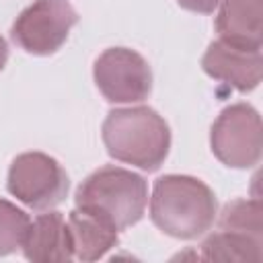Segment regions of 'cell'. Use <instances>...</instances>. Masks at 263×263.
<instances>
[{
	"mask_svg": "<svg viewBox=\"0 0 263 263\" xmlns=\"http://www.w3.org/2000/svg\"><path fill=\"white\" fill-rule=\"evenodd\" d=\"M78 14L68 0H35L14 21L12 41L33 55L55 53L68 39Z\"/></svg>",
	"mask_w": 263,
	"mask_h": 263,
	"instance_id": "cell-6",
	"label": "cell"
},
{
	"mask_svg": "<svg viewBox=\"0 0 263 263\" xmlns=\"http://www.w3.org/2000/svg\"><path fill=\"white\" fill-rule=\"evenodd\" d=\"M103 142L115 160L144 171H156L168 154L171 129L154 109L125 107L107 115Z\"/></svg>",
	"mask_w": 263,
	"mask_h": 263,
	"instance_id": "cell-2",
	"label": "cell"
},
{
	"mask_svg": "<svg viewBox=\"0 0 263 263\" xmlns=\"http://www.w3.org/2000/svg\"><path fill=\"white\" fill-rule=\"evenodd\" d=\"M66 224L72 238L74 257L80 261H97L119 242L117 230L113 226L84 210H72Z\"/></svg>",
	"mask_w": 263,
	"mask_h": 263,
	"instance_id": "cell-11",
	"label": "cell"
},
{
	"mask_svg": "<svg viewBox=\"0 0 263 263\" xmlns=\"http://www.w3.org/2000/svg\"><path fill=\"white\" fill-rule=\"evenodd\" d=\"M23 253L29 261L49 263V261H70L74 257L72 238L68 224L58 212L39 214L27 232L23 242Z\"/></svg>",
	"mask_w": 263,
	"mask_h": 263,
	"instance_id": "cell-10",
	"label": "cell"
},
{
	"mask_svg": "<svg viewBox=\"0 0 263 263\" xmlns=\"http://www.w3.org/2000/svg\"><path fill=\"white\" fill-rule=\"evenodd\" d=\"M95 82L109 103H138L152 90V72L148 62L134 49L109 47L92 68Z\"/></svg>",
	"mask_w": 263,
	"mask_h": 263,
	"instance_id": "cell-7",
	"label": "cell"
},
{
	"mask_svg": "<svg viewBox=\"0 0 263 263\" xmlns=\"http://www.w3.org/2000/svg\"><path fill=\"white\" fill-rule=\"evenodd\" d=\"M216 31L222 41L242 47L261 49L263 6L261 0H224L216 16Z\"/></svg>",
	"mask_w": 263,
	"mask_h": 263,
	"instance_id": "cell-9",
	"label": "cell"
},
{
	"mask_svg": "<svg viewBox=\"0 0 263 263\" xmlns=\"http://www.w3.org/2000/svg\"><path fill=\"white\" fill-rule=\"evenodd\" d=\"M6 60H8V45H6V41L0 37V70L6 66Z\"/></svg>",
	"mask_w": 263,
	"mask_h": 263,
	"instance_id": "cell-16",
	"label": "cell"
},
{
	"mask_svg": "<svg viewBox=\"0 0 263 263\" xmlns=\"http://www.w3.org/2000/svg\"><path fill=\"white\" fill-rule=\"evenodd\" d=\"M218 226L222 230H236L251 236H263V208L259 199H234L224 205Z\"/></svg>",
	"mask_w": 263,
	"mask_h": 263,
	"instance_id": "cell-13",
	"label": "cell"
},
{
	"mask_svg": "<svg viewBox=\"0 0 263 263\" xmlns=\"http://www.w3.org/2000/svg\"><path fill=\"white\" fill-rule=\"evenodd\" d=\"M263 240L236 230H218L201 242V259L208 261H240L259 263L263 257Z\"/></svg>",
	"mask_w": 263,
	"mask_h": 263,
	"instance_id": "cell-12",
	"label": "cell"
},
{
	"mask_svg": "<svg viewBox=\"0 0 263 263\" xmlns=\"http://www.w3.org/2000/svg\"><path fill=\"white\" fill-rule=\"evenodd\" d=\"M214 191L189 175H164L156 179L150 197V218L168 236L197 238L216 220Z\"/></svg>",
	"mask_w": 263,
	"mask_h": 263,
	"instance_id": "cell-1",
	"label": "cell"
},
{
	"mask_svg": "<svg viewBox=\"0 0 263 263\" xmlns=\"http://www.w3.org/2000/svg\"><path fill=\"white\" fill-rule=\"evenodd\" d=\"M201 68L214 80H220L240 92H249L257 88L263 76L261 49H242L218 39L205 49Z\"/></svg>",
	"mask_w": 263,
	"mask_h": 263,
	"instance_id": "cell-8",
	"label": "cell"
},
{
	"mask_svg": "<svg viewBox=\"0 0 263 263\" xmlns=\"http://www.w3.org/2000/svg\"><path fill=\"white\" fill-rule=\"evenodd\" d=\"M8 193L33 210H49L64 201L70 181L62 164L43 152L18 154L6 181Z\"/></svg>",
	"mask_w": 263,
	"mask_h": 263,
	"instance_id": "cell-5",
	"label": "cell"
},
{
	"mask_svg": "<svg viewBox=\"0 0 263 263\" xmlns=\"http://www.w3.org/2000/svg\"><path fill=\"white\" fill-rule=\"evenodd\" d=\"M74 201L78 210L105 220L119 232L134 226L144 216L148 183L134 171L107 164L82 181Z\"/></svg>",
	"mask_w": 263,
	"mask_h": 263,
	"instance_id": "cell-3",
	"label": "cell"
},
{
	"mask_svg": "<svg viewBox=\"0 0 263 263\" xmlns=\"http://www.w3.org/2000/svg\"><path fill=\"white\" fill-rule=\"evenodd\" d=\"M185 10L191 12H199V14H210L214 12L224 0H177Z\"/></svg>",
	"mask_w": 263,
	"mask_h": 263,
	"instance_id": "cell-15",
	"label": "cell"
},
{
	"mask_svg": "<svg viewBox=\"0 0 263 263\" xmlns=\"http://www.w3.org/2000/svg\"><path fill=\"white\" fill-rule=\"evenodd\" d=\"M31 226V218L14 203L0 199V255L23 249Z\"/></svg>",
	"mask_w": 263,
	"mask_h": 263,
	"instance_id": "cell-14",
	"label": "cell"
},
{
	"mask_svg": "<svg viewBox=\"0 0 263 263\" xmlns=\"http://www.w3.org/2000/svg\"><path fill=\"white\" fill-rule=\"evenodd\" d=\"M212 152L232 168H251L261 160V117L247 103L226 107L212 125Z\"/></svg>",
	"mask_w": 263,
	"mask_h": 263,
	"instance_id": "cell-4",
	"label": "cell"
}]
</instances>
